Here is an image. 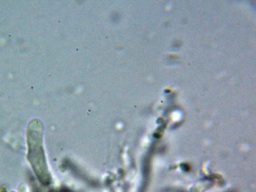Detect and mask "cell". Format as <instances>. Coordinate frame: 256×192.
I'll return each instance as SVG.
<instances>
[{
    "mask_svg": "<svg viewBox=\"0 0 256 192\" xmlns=\"http://www.w3.org/2000/svg\"><path fill=\"white\" fill-rule=\"evenodd\" d=\"M27 138L28 158L37 176L44 181L46 176V166L42 146V124L32 122L28 126Z\"/></svg>",
    "mask_w": 256,
    "mask_h": 192,
    "instance_id": "6da1fadb",
    "label": "cell"
}]
</instances>
